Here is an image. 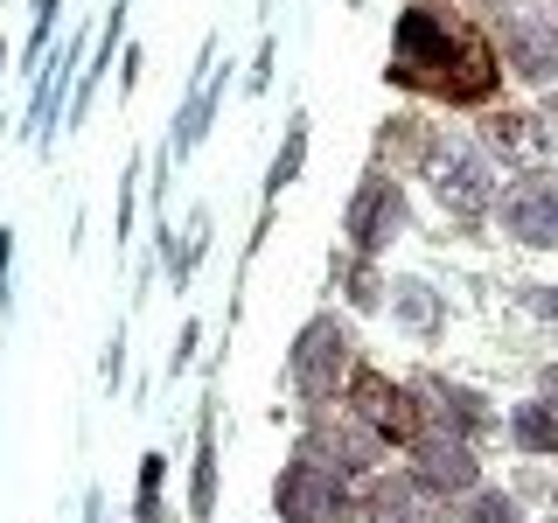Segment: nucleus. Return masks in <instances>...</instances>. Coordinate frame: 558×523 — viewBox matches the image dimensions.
Wrapping results in <instances>:
<instances>
[{
	"instance_id": "nucleus-21",
	"label": "nucleus",
	"mask_w": 558,
	"mask_h": 523,
	"mask_svg": "<svg viewBox=\"0 0 558 523\" xmlns=\"http://www.w3.org/2000/svg\"><path fill=\"white\" fill-rule=\"evenodd\" d=\"M545 398H551V405H558V363H551V370H545Z\"/></svg>"
},
{
	"instance_id": "nucleus-15",
	"label": "nucleus",
	"mask_w": 558,
	"mask_h": 523,
	"mask_svg": "<svg viewBox=\"0 0 558 523\" xmlns=\"http://www.w3.org/2000/svg\"><path fill=\"white\" fill-rule=\"evenodd\" d=\"M510 49H517V63L531 70V77H545L551 57H558V35H545V28H510Z\"/></svg>"
},
{
	"instance_id": "nucleus-12",
	"label": "nucleus",
	"mask_w": 558,
	"mask_h": 523,
	"mask_svg": "<svg viewBox=\"0 0 558 523\" xmlns=\"http://www.w3.org/2000/svg\"><path fill=\"white\" fill-rule=\"evenodd\" d=\"M209 112H217V77H196V92H189V105H182V126H174V154H189L203 139V126H209Z\"/></svg>"
},
{
	"instance_id": "nucleus-20",
	"label": "nucleus",
	"mask_w": 558,
	"mask_h": 523,
	"mask_svg": "<svg viewBox=\"0 0 558 523\" xmlns=\"http://www.w3.org/2000/svg\"><path fill=\"white\" fill-rule=\"evenodd\" d=\"M531 307H537V314H551V321H558V287H537V293H531Z\"/></svg>"
},
{
	"instance_id": "nucleus-18",
	"label": "nucleus",
	"mask_w": 558,
	"mask_h": 523,
	"mask_svg": "<svg viewBox=\"0 0 558 523\" xmlns=\"http://www.w3.org/2000/svg\"><path fill=\"white\" fill-rule=\"evenodd\" d=\"M209 510H217V453L203 440V453H196V516H209Z\"/></svg>"
},
{
	"instance_id": "nucleus-8",
	"label": "nucleus",
	"mask_w": 558,
	"mask_h": 523,
	"mask_svg": "<svg viewBox=\"0 0 558 523\" xmlns=\"http://www.w3.org/2000/svg\"><path fill=\"white\" fill-rule=\"evenodd\" d=\"M502 223L523 244H558V217H551V188L545 182H523L517 196H502Z\"/></svg>"
},
{
	"instance_id": "nucleus-22",
	"label": "nucleus",
	"mask_w": 558,
	"mask_h": 523,
	"mask_svg": "<svg viewBox=\"0 0 558 523\" xmlns=\"http://www.w3.org/2000/svg\"><path fill=\"white\" fill-rule=\"evenodd\" d=\"M551 217H558V188H551Z\"/></svg>"
},
{
	"instance_id": "nucleus-1",
	"label": "nucleus",
	"mask_w": 558,
	"mask_h": 523,
	"mask_svg": "<svg viewBox=\"0 0 558 523\" xmlns=\"http://www.w3.org/2000/svg\"><path fill=\"white\" fill-rule=\"evenodd\" d=\"M426 182L453 217H482L488 196H496V174H488L482 154H468V147H426Z\"/></svg>"
},
{
	"instance_id": "nucleus-2",
	"label": "nucleus",
	"mask_w": 558,
	"mask_h": 523,
	"mask_svg": "<svg viewBox=\"0 0 558 523\" xmlns=\"http://www.w3.org/2000/svg\"><path fill=\"white\" fill-rule=\"evenodd\" d=\"M279 516H293V523H336L342 510H349V496H342V475L328 461H293L287 475H279Z\"/></svg>"
},
{
	"instance_id": "nucleus-23",
	"label": "nucleus",
	"mask_w": 558,
	"mask_h": 523,
	"mask_svg": "<svg viewBox=\"0 0 558 523\" xmlns=\"http://www.w3.org/2000/svg\"><path fill=\"white\" fill-rule=\"evenodd\" d=\"M545 112H551V119H558V98H551V105H545Z\"/></svg>"
},
{
	"instance_id": "nucleus-11",
	"label": "nucleus",
	"mask_w": 558,
	"mask_h": 523,
	"mask_svg": "<svg viewBox=\"0 0 558 523\" xmlns=\"http://www.w3.org/2000/svg\"><path fill=\"white\" fill-rule=\"evenodd\" d=\"M391 314L412 328V336H433V328H440V301H433L426 279H405V287H391Z\"/></svg>"
},
{
	"instance_id": "nucleus-7",
	"label": "nucleus",
	"mask_w": 558,
	"mask_h": 523,
	"mask_svg": "<svg viewBox=\"0 0 558 523\" xmlns=\"http://www.w3.org/2000/svg\"><path fill=\"white\" fill-rule=\"evenodd\" d=\"M488 147L502 154V168H545V119L537 112H488Z\"/></svg>"
},
{
	"instance_id": "nucleus-6",
	"label": "nucleus",
	"mask_w": 558,
	"mask_h": 523,
	"mask_svg": "<svg viewBox=\"0 0 558 523\" xmlns=\"http://www.w3.org/2000/svg\"><path fill=\"white\" fill-rule=\"evenodd\" d=\"M412 447H418V482H426L433 496H447V488L461 496V488H475V482H482V467H475V453L461 447V433H433V440L418 433Z\"/></svg>"
},
{
	"instance_id": "nucleus-10",
	"label": "nucleus",
	"mask_w": 558,
	"mask_h": 523,
	"mask_svg": "<svg viewBox=\"0 0 558 523\" xmlns=\"http://www.w3.org/2000/svg\"><path fill=\"white\" fill-rule=\"evenodd\" d=\"M510 433L523 453H558V405L551 398H531V405L510 412Z\"/></svg>"
},
{
	"instance_id": "nucleus-9",
	"label": "nucleus",
	"mask_w": 558,
	"mask_h": 523,
	"mask_svg": "<svg viewBox=\"0 0 558 523\" xmlns=\"http://www.w3.org/2000/svg\"><path fill=\"white\" fill-rule=\"evenodd\" d=\"M377 523H447V510H440V496H433L426 482H384L377 488V510H371Z\"/></svg>"
},
{
	"instance_id": "nucleus-5",
	"label": "nucleus",
	"mask_w": 558,
	"mask_h": 523,
	"mask_svg": "<svg viewBox=\"0 0 558 523\" xmlns=\"http://www.w3.org/2000/svg\"><path fill=\"white\" fill-rule=\"evenodd\" d=\"M398 223H405V196H398L384 174H371V182L356 188V203H349V244H356V252H377V244L398 238Z\"/></svg>"
},
{
	"instance_id": "nucleus-19",
	"label": "nucleus",
	"mask_w": 558,
	"mask_h": 523,
	"mask_svg": "<svg viewBox=\"0 0 558 523\" xmlns=\"http://www.w3.org/2000/svg\"><path fill=\"white\" fill-rule=\"evenodd\" d=\"M342 287H349V301H356V307H377V279H371V266H349Z\"/></svg>"
},
{
	"instance_id": "nucleus-4",
	"label": "nucleus",
	"mask_w": 558,
	"mask_h": 523,
	"mask_svg": "<svg viewBox=\"0 0 558 523\" xmlns=\"http://www.w3.org/2000/svg\"><path fill=\"white\" fill-rule=\"evenodd\" d=\"M349 370V336L336 321H307L301 342H293V384H301L307 398H328Z\"/></svg>"
},
{
	"instance_id": "nucleus-13",
	"label": "nucleus",
	"mask_w": 558,
	"mask_h": 523,
	"mask_svg": "<svg viewBox=\"0 0 558 523\" xmlns=\"http://www.w3.org/2000/svg\"><path fill=\"white\" fill-rule=\"evenodd\" d=\"M426 405L440 412L447 426H461V433H468V426H482V418H488V405H482V398H468L461 384H426Z\"/></svg>"
},
{
	"instance_id": "nucleus-14",
	"label": "nucleus",
	"mask_w": 558,
	"mask_h": 523,
	"mask_svg": "<svg viewBox=\"0 0 558 523\" xmlns=\"http://www.w3.org/2000/svg\"><path fill=\"white\" fill-rule=\"evenodd\" d=\"M398 57H412V63L447 57V28H433V14H405V28H398Z\"/></svg>"
},
{
	"instance_id": "nucleus-17",
	"label": "nucleus",
	"mask_w": 558,
	"mask_h": 523,
	"mask_svg": "<svg viewBox=\"0 0 558 523\" xmlns=\"http://www.w3.org/2000/svg\"><path fill=\"white\" fill-rule=\"evenodd\" d=\"M468 523H517V502L496 496V488H482V496L468 502Z\"/></svg>"
},
{
	"instance_id": "nucleus-24",
	"label": "nucleus",
	"mask_w": 558,
	"mask_h": 523,
	"mask_svg": "<svg viewBox=\"0 0 558 523\" xmlns=\"http://www.w3.org/2000/svg\"><path fill=\"white\" fill-rule=\"evenodd\" d=\"M551 523H558V516H551Z\"/></svg>"
},
{
	"instance_id": "nucleus-16",
	"label": "nucleus",
	"mask_w": 558,
	"mask_h": 523,
	"mask_svg": "<svg viewBox=\"0 0 558 523\" xmlns=\"http://www.w3.org/2000/svg\"><path fill=\"white\" fill-rule=\"evenodd\" d=\"M301 154H307V119H293V133H287V154H279V161H272V188L301 174Z\"/></svg>"
},
{
	"instance_id": "nucleus-3",
	"label": "nucleus",
	"mask_w": 558,
	"mask_h": 523,
	"mask_svg": "<svg viewBox=\"0 0 558 523\" xmlns=\"http://www.w3.org/2000/svg\"><path fill=\"white\" fill-rule=\"evenodd\" d=\"M349 405H356V418L377 433V440H398V447L418 440V405L384 370H356V377H349Z\"/></svg>"
}]
</instances>
